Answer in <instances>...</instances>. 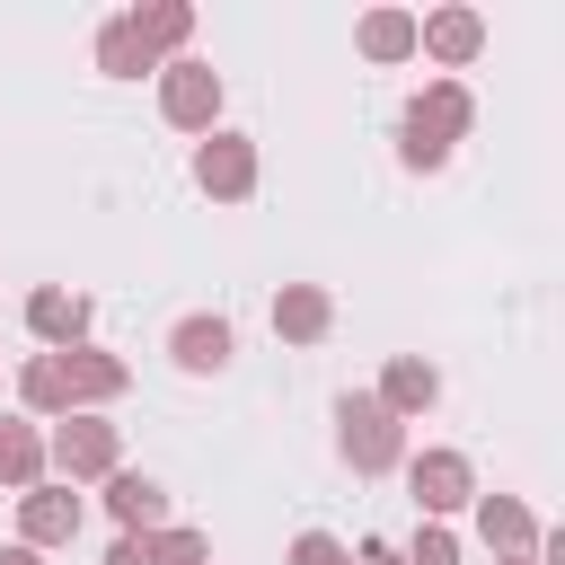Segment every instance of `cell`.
Returning <instances> with one entry per match:
<instances>
[{"label":"cell","instance_id":"6da1fadb","mask_svg":"<svg viewBox=\"0 0 565 565\" xmlns=\"http://www.w3.org/2000/svg\"><path fill=\"white\" fill-rule=\"evenodd\" d=\"M468 124H477L468 79H424V88L406 97V115H397V159H406L415 177H433V168H450V150L468 141Z\"/></svg>","mask_w":565,"mask_h":565},{"label":"cell","instance_id":"7a4b0ae2","mask_svg":"<svg viewBox=\"0 0 565 565\" xmlns=\"http://www.w3.org/2000/svg\"><path fill=\"white\" fill-rule=\"evenodd\" d=\"M335 459H344L353 477H388V468L406 459V424H397L371 388H344V397H335Z\"/></svg>","mask_w":565,"mask_h":565},{"label":"cell","instance_id":"3957f363","mask_svg":"<svg viewBox=\"0 0 565 565\" xmlns=\"http://www.w3.org/2000/svg\"><path fill=\"white\" fill-rule=\"evenodd\" d=\"M124 468V424H106V415H62L53 433H44V477L53 486H106Z\"/></svg>","mask_w":565,"mask_h":565},{"label":"cell","instance_id":"277c9868","mask_svg":"<svg viewBox=\"0 0 565 565\" xmlns=\"http://www.w3.org/2000/svg\"><path fill=\"white\" fill-rule=\"evenodd\" d=\"M397 468H406V494H415V512H424V521H450V512H468V503H477V459H468V450H450V441L406 450Z\"/></svg>","mask_w":565,"mask_h":565},{"label":"cell","instance_id":"5b68a950","mask_svg":"<svg viewBox=\"0 0 565 565\" xmlns=\"http://www.w3.org/2000/svg\"><path fill=\"white\" fill-rule=\"evenodd\" d=\"M150 79H159V124H168V132H194V141L221 132V71H212V62L185 53V62H159Z\"/></svg>","mask_w":565,"mask_h":565},{"label":"cell","instance_id":"8992f818","mask_svg":"<svg viewBox=\"0 0 565 565\" xmlns=\"http://www.w3.org/2000/svg\"><path fill=\"white\" fill-rule=\"evenodd\" d=\"M415 53H424V62H441V79H450V71H468V62L486 53V18H477L468 0L415 9Z\"/></svg>","mask_w":565,"mask_h":565},{"label":"cell","instance_id":"52a82bcc","mask_svg":"<svg viewBox=\"0 0 565 565\" xmlns=\"http://www.w3.org/2000/svg\"><path fill=\"white\" fill-rule=\"evenodd\" d=\"M256 177H265V159H256L247 132H203V141H194V185H203L212 203H247Z\"/></svg>","mask_w":565,"mask_h":565},{"label":"cell","instance_id":"ba28073f","mask_svg":"<svg viewBox=\"0 0 565 565\" xmlns=\"http://www.w3.org/2000/svg\"><path fill=\"white\" fill-rule=\"evenodd\" d=\"M88 327H97V300H88V291H71V282H35V291H26V335H35L44 353L88 344Z\"/></svg>","mask_w":565,"mask_h":565},{"label":"cell","instance_id":"9c48e42d","mask_svg":"<svg viewBox=\"0 0 565 565\" xmlns=\"http://www.w3.org/2000/svg\"><path fill=\"white\" fill-rule=\"evenodd\" d=\"M230 353H238V327H230L221 309H185V318L168 327V362H177L185 380H221Z\"/></svg>","mask_w":565,"mask_h":565},{"label":"cell","instance_id":"30bf717a","mask_svg":"<svg viewBox=\"0 0 565 565\" xmlns=\"http://www.w3.org/2000/svg\"><path fill=\"white\" fill-rule=\"evenodd\" d=\"M79 521H88L79 486H53V477H44V486H26V494H18V547H35V556H44V547H71V539H79Z\"/></svg>","mask_w":565,"mask_h":565},{"label":"cell","instance_id":"8fae6325","mask_svg":"<svg viewBox=\"0 0 565 565\" xmlns=\"http://www.w3.org/2000/svg\"><path fill=\"white\" fill-rule=\"evenodd\" d=\"M62 380H71V415H106V406L132 388V362H124V353H106V344L88 335V344H71V353H62Z\"/></svg>","mask_w":565,"mask_h":565},{"label":"cell","instance_id":"7c38bea8","mask_svg":"<svg viewBox=\"0 0 565 565\" xmlns=\"http://www.w3.org/2000/svg\"><path fill=\"white\" fill-rule=\"evenodd\" d=\"M124 26H132V44H141L150 71H159V62H185V44H194V0H132Z\"/></svg>","mask_w":565,"mask_h":565},{"label":"cell","instance_id":"4fadbf2b","mask_svg":"<svg viewBox=\"0 0 565 565\" xmlns=\"http://www.w3.org/2000/svg\"><path fill=\"white\" fill-rule=\"evenodd\" d=\"M371 397H380V406H388L397 424H415V415H433V406H441V371H433L424 353H388V362H380V388H371Z\"/></svg>","mask_w":565,"mask_h":565},{"label":"cell","instance_id":"5bb4252c","mask_svg":"<svg viewBox=\"0 0 565 565\" xmlns=\"http://www.w3.org/2000/svg\"><path fill=\"white\" fill-rule=\"evenodd\" d=\"M265 318H274L282 344H327V335H335V300H327V282H282Z\"/></svg>","mask_w":565,"mask_h":565},{"label":"cell","instance_id":"9a60e30c","mask_svg":"<svg viewBox=\"0 0 565 565\" xmlns=\"http://www.w3.org/2000/svg\"><path fill=\"white\" fill-rule=\"evenodd\" d=\"M106 512H115V530H168V521H177V512H168V486L141 477V468H115V477H106Z\"/></svg>","mask_w":565,"mask_h":565},{"label":"cell","instance_id":"2e32d148","mask_svg":"<svg viewBox=\"0 0 565 565\" xmlns=\"http://www.w3.org/2000/svg\"><path fill=\"white\" fill-rule=\"evenodd\" d=\"M468 512H477V539H486L494 556H530V547H539V512H530L521 494H477Z\"/></svg>","mask_w":565,"mask_h":565},{"label":"cell","instance_id":"e0dca14e","mask_svg":"<svg viewBox=\"0 0 565 565\" xmlns=\"http://www.w3.org/2000/svg\"><path fill=\"white\" fill-rule=\"evenodd\" d=\"M353 53L362 62H415V9H397V0H380V9H362V26H353Z\"/></svg>","mask_w":565,"mask_h":565},{"label":"cell","instance_id":"ac0fdd59","mask_svg":"<svg viewBox=\"0 0 565 565\" xmlns=\"http://www.w3.org/2000/svg\"><path fill=\"white\" fill-rule=\"evenodd\" d=\"M0 486H9V494L44 486V424H26V415H0Z\"/></svg>","mask_w":565,"mask_h":565},{"label":"cell","instance_id":"d6986e66","mask_svg":"<svg viewBox=\"0 0 565 565\" xmlns=\"http://www.w3.org/2000/svg\"><path fill=\"white\" fill-rule=\"evenodd\" d=\"M97 71H106V79H141V71H150L124 18H106V26H97Z\"/></svg>","mask_w":565,"mask_h":565},{"label":"cell","instance_id":"ffe728a7","mask_svg":"<svg viewBox=\"0 0 565 565\" xmlns=\"http://www.w3.org/2000/svg\"><path fill=\"white\" fill-rule=\"evenodd\" d=\"M150 547H159V565H212V539H203L194 521H168V530H150Z\"/></svg>","mask_w":565,"mask_h":565},{"label":"cell","instance_id":"44dd1931","mask_svg":"<svg viewBox=\"0 0 565 565\" xmlns=\"http://www.w3.org/2000/svg\"><path fill=\"white\" fill-rule=\"evenodd\" d=\"M397 565H459V530H450V521H424V530L397 547Z\"/></svg>","mask_w":565,"mask_h":565},{"label":"cell","instance_id":"7402d4cb","mask_svg":"<svg viewBox=\"0 0 565 565\" xmlns=\"http://www.w3.org/2000/svg\"><path fill=\"white\" fill-rule=\"evenodd\" d=\"M344 556H353V547H344L335 530H300V539L282 547V565H344Z\"/></svg>","mask_w":565,"mask_h":565},{"label":"cell","instance_id":"603a6c76","mask_svg":"<svg viewBox=\"0 0 565 565\" xmlns=\"http://www.w3.org/2000/svg\"><path fill=\"white\" fill-rule=\"evenodd\" d=\"M106 565H159V547H150V530H115V547H106Z\"/></svg>","mask_w":565,"mask_h":565},{"label":"cell","instance_id":"cb8c5ba5","mask_svg":"<svg viewBox=\"0 0 565 565\" xmlns=\"http://www.w3.org/2000/svg\"><path fill=\"white\" fill-rule=\"evenodd\" d=\"M344 565H397V547H388V539H362V547H353Z\"/></svg>","mask_w":565,"mask_h":565},{"label":"cell","instance_id":"d4e9b609","mask_svg":"<svg viewBox=\"0 0 565 565\" xmlns=\"http://www.w3.org/2000/svg\"><path fill=\"white\" fill-rule=\"evenodd\" d=\"M0 565H44V556H35V547H18V539H9V547H0Z\"/></svg>","mask_w":565,"mask_h":565},{"label":"cell","instance_id":"484cf974","mask_svg":"<svg viewBox=\"0 0 565 565\" xmlns=\"http://www.w3.org/2000/svg\"><path fill=\"white\" fill-rule=\"evenodd\" d=\"M494 565H539V556H494Z\"/></svg>","mask_w":565,"mask_h":565}]
</instances>
